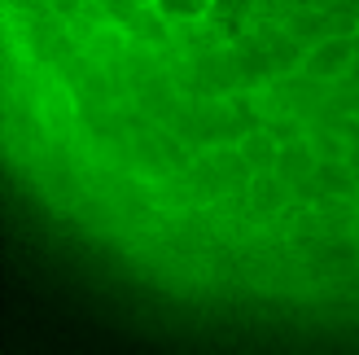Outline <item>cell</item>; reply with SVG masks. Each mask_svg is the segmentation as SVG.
Segmentation results:
<instances>
[{
    "instance_id": "1",
    "label": "cell",
    "mask_w": 359,
    "mask_h": 355,
    "mask_svg": "<svg viewBox=\"0 0 359 355\" xmlns=\"http://www.w3.org/2000/svg\"><path fill=\"white\" fill-rule=\"evenodd\" d=\"M18 193L206 321L359 342V0H0Z\"/></svg>"
}]
</instances>
